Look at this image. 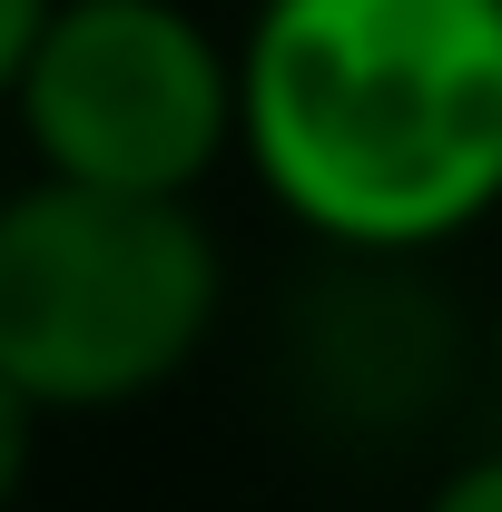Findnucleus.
Wrapping results in <instances>:
<instances>
[{"label":"nucleus","instance_id":"nucleus-1","mask_svg":"<svg viewBox=\"0 0 502 512\" xmlns=\"http://www.w3.org/2000/svg\"><path fill=\"white\" fill-rule=\"evenodd\" d=\"M237 158L315 247L443 256L502 207V0H256Z\"/></svg>","mask_w":502,"mask_h":512},{"label":"nucleus","instance_id":"nucleus-2","mask_svg":"<svg viewBox=\"0 0 502 512\" xmlns=\"http://www.w3.org/2000/svg\"><path fill=\"white\" fill-rule=\"evenodd\" d=\"M227 256L197 197L30 178L0 197V384L40 414H119L197 365Z\"/></svg>","mask_w":502,"mask_h":512},{"label":"nucleus","instance_id":"nucleus-3","mask_svg":"<svg viewBox=\"0 0 502 512\" xmlns=\"http://www.w3.org/2000/svg\"><path fill=\"white\" fill-rule=\"evenodd\" d=\"M0 109L40 178L197 197L237 158V50L188 0H50Z\"/></svg>","mask_w":502,"mask_h":512},{"label":"nucleus","instance_id":"nucleus-4","mask_svg":"<svg viewBox=\"0 0 502 512\" xmlns=\"http://www.w3.org/2000/svg\"><path fill=\"white\" fill-rule=\"evenodd\" d=\"M434 256H335L315 266L286 306V394L306 404L325 434H414L453 404L473 375V325L453 316Z\"/></svg>","mask_w":502,"mask_h":512},{"label":"nucleus","instance_id":"nucleus-5","mask_svg":"<svg viewBox=\"0 0 502 512\" xmlns=\"http://www.w3.org/2000/svg\"><path fill=\"white\" fill-rule=\"evenodd\" d=\"M40 404H20L10 384H0V512H20V493H30V473H40Z\"/></svg>","mask_w":502,"mask_h":512},{"label":"nucleus","instance_id":"nucleus-6","mask_svg":"<svg viewBox=\"0 0 502 512\" xmlns=\"http://www.w3.org/2000/svg\"><path fill=\"white\" fill-rule=\"evenodd\" d=\"M424 512H502V444L463 453V463H443L434 493H424Z\"/></svg>","mask_w":502,"mask_h":512},{"label":"nucleus","instance_id":"nucleus-7","mask_svg":"<svg viewBox=\"0 0 502 512\" xmlns=\"http://www.w3.org/2000/svg\"><path fill=\"white\" fill-rule=\"evenodd\" d=\"M40 10H50V0H0V99H10V69H20V50H30Z\"/></svg>","mask_w":502,"mask_h":512},{"label":"nucleus","instance_id":"nucleus-8","mask_svg":"<svg viewBox=\"0 0 502 512\" xmlns=\"http://www.w3.org/2000/svg\"><path fill=\"white\" fill-rule=\"evenodd\" d=\"M473 355H483V375H493V394H502V306H493V325L473 335Z\"/></svg>","mask_w":502,"mask_h":512}]
</instances>
